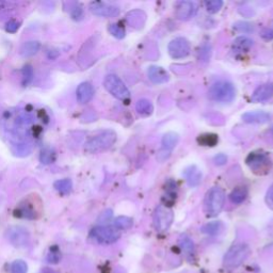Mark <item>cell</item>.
<instances>
[{"mask_svg":"<svg viewBox=\"0 0 273 273\" xmlns=\"http://www.w3.org/2000/svg\"><path fill=\"white\" fill-rule=\"evenodd\" d=\"M115 141H117V133L113 130H104L89 139L84 144V151L89 154L99 153L110 149Z\"/></svg>","mask_w":273,"mask_h":273,"instance_id":"obj_1","label":"cell"},{"mask_svg":"<svg viewBox=\"0 0 273 273\" xmlns=\"http://www.w3.org/2000/svg\"><path fill=\"white\" fill-rule=\"evenodd\" d=\"M224 202H225V193L220 187H212L206 193L204 199V211L207 217L214 218L220 214Z\"/></svg>","mask_w":273,"mask_h":273,"instance_id":"obj_2","label":"cell"},{"mask_svg":"<svg viewBox=\"0 0 273 273\" xmlns=\"http://www.w3.org/2000/svg\"><path fill=\"white\" fill-rule=\"evenodd\" d=\"M251 248L248 245L238 244L235 245L226 252L223 259V264L228 269H235L244 264L250 256Z\"/></svg>","mask_w":273,"mask_h":273,"instance_id":"obj_3","label":"cell"},{"mask_svg":"<svg viewBox=\"0 0 273 273\" xmlns=\"http://www.w3.org/2000/svg\"><path fill=\"white\" fill-rule=\"evenodd\" d=\"M246 162L253 173L256 175H266L270 171L272 162L269 155L262 150L252 151L247 157Z\"/></svg>","mask_w":273,"mask_h":273,"instance_id":"obj_4","label":"cell"},{"mask_svg":"<svg viewBox=\"0 0 273 273\" xmlns=\"http://www.w3.org/2000/svg\"><path fill=\"white\" fill-rule=\"evenodd\" d=\"M236 90L230 82L218 81L212 84L209 89V97L218 102H232L235 99Z\"/></svg>","mask_w":273,"mask_h":273,"instance_id":"obj_5","label":"cell"},{"mask_svg":"<svg viewBox=\"0 0 273 273\" xmlns=\"http://www.w3.org/2000/svg\"><path fill=\"white\" fill-rule=\"evenodd\" d=\"M90 237L101 245H110L118 241L121 233L118 228L109 225H100L94 227L90 233Z\"/></svg>","mask_w":273,"mask_h":273,"instance_id":"obj_6","label":"cell"},{"mask_svg":"<svg viewBox=\"0 0 273 273\" xmlns=\"http://www.w3.org/2000/svg\"><path fill=\"white\" fill-rule=\"evenodd\" d=\"M174 219L172 209L167 205H159L155 209L153 216L154 227L159 233H165L171 226Z\"/></svg>","mask_w":273,"mask_h":273,"instance_id":"obj_7","label":"cell"},{"mask_svg":"<svg viewBox=\"0 0 273 273\" xmlns=\"http://www.w3.org/2000/svg\"><path fill=\"white\" fill-rule=\"evenodd\" d=\"M104 86L105 89L110 93L115 99L120 100H126L129 99L130 93L129 90L127 89L125 83L122 81V79L117 75H108L106 76L104 80Z\"/></svg>","mask_w":273,"mask_h":273,"instance_id":"obj_8","label":"cell"},{"mask_svg":"<svg viewBox=\"0 0 273 273\" xmlns=\"http://www.w3.org/2000/svg\"><path fill=\"white\" fill-rule=\"evenodd\" d=\"M5 237L12 246L16 248L26 247L30 241V234L22 226H11L5 232Z\"/></svg>","mask_w":273,"mask_h":273,"instance_id":"obj_9","label":"cell"},{"mask_svg":"<svg viewBox=\"0 0 273 273\" xmlns=\"http://www.w3.org/2000/svg\"><path fill=\"white\" fill-rule=\"evenodd\" d=\"M178 141H179L178 133L173 131L167 132L166 135L162 137V140H161L162 147L159 149L158 154H157V160L160 162L166 161L170 157V155H171L172 150L177 145Z\"/></svg>","mask_w":273,"mask_h":273,"instance_id":"obj_10","label":"cell"},{"mask_svg":"<svg viewBox=\"0 0 273 273\" xmlns=\"http://www.w3.org/2000/svg\"><path fill=\"white\" fill-rule=\"evenodd\" d=\"M168 50L173 59H184L190 53L191 46L185 38H176L170 42Z\"/></svg>","mask_w":273,"mask_h":273,"instance_id":"obj_11","label":"cell"},{"mask_svg":"<svg viewBox=\"0 0 273 273\" xmlns=\"http://www.w3.org/2000/svg\"><path fill=\"white\" fill-rule=\"evenodd\" d=\"M90 11L96 16L101 17H114L120 14V8L110 3L94 1L90 3Z\"/></svg>","mask_w":273,"mask_h":273,"instance_id":"obj_12","label":"cell"},{"mask_svg":"<svg viewBox=\"0 0 273 273\" xmlns=\"http://www.w3.org/2000/svg\"><path fill=\"white\" fill-rule=\"evenodd\" d=\"M198 12V5L192 1H180L176 5L175 15L179 21H189Z\"/></svg>","mask_w":273,"mask_h":273,"instance_id":"obj_13","label":"cell"},{"mask_svg":"<svg viewBox=\"0 0 273 273\" xmlns=\"http://www.w3.org/2000/svg\"><path fill=\"white\" fill-rule=\"evenodd\" d=\"M94 88L90 82H82L78 86L76 90V96L77 100L80 104H88V102L93 99L94 96Z\"/></svg>","mask_w":273,"mask_h":273,"instance_id":"obj_14","label":"cell"},{"mask_svg":"<svg viewBox=\"0 0 273 273\" xmlns=\"http://www.w3.org/2000/svg\"><path fill=\"white\" fill-rule=\"evenodd\" d=\"M271 115L266 111H248L242 115L244 122L248 124H265L268 123Z\"/></svg>","mask_w":273,"mask_h":273,"instance_id":"obj_15","label":"cell"},{"mask_svg":"<svg viewBox=\"0 0 273 273\" xmlns=\"http://www.w3.org/2000/svg\"><path fill=\"white\" fill-rule=\"evenodd\" d=\"M148 76L149 78V80L156 84L166 83L170 79L168 72L165 69L160 68V66H155V65L149 66L148 70Z\"/></svg>","mask_w":273,"mask_h":273,"instance_id":"obj_16","label":"cell"},{"mask_svg":"<svg viewBox=\"0 0 273 273\" xmlns=\"http://www.w3.org/2000/svg\"><path fill=\"white\" fill-rule=\"evenodd\" d=\"M273 95V83H264L254 91L251 99L253 102H262Z\"/></svg>","mask_w":273,"mask_h":273,"instance_id":"obj_17","label":"cell"},{"mask_svg":"<svg viewBox=\"0 0 273 273\" xmlns=\"http://www.w3.org/2000/svg\"><path fill=\"white\" fill-rule=\"evenodd\" d=\"M128 25L135 29L143 28L145 22H147V14L141 10H133L130 11L126 16Z\"/></svg>","mask_w":273,"mask_h":273,"instance_id":"obj_18","label":"cell"},{"mask_svg":"<svg viewBox=\"0 0 273 273\" xmlns=\"http://www.w3.org/2000/svg\"><path fill=\"white\" fill-rule=\"evenodd\" d=\"M253 46V41L248 36H239L233 42V51L238 54L248 52Z\"/></svg>","mask_w":273,"mask_h":273,"instance_id":"obj_19","label":"cell"},{"mask_svg":"<svg viewBox=\"0 0 273 273\" xmlns=\"http://www.w3.org/2000/svg\"><path fill=\"white\" fill-rule=\"evenodd\" d=\"M185 176L187 178V183L190 187H197L202 180V172L197 167H190L186 170Z\"/></svg>","mask_w":273,"mask_h":273,"instance_id":"obj_20","label":"cell"},{"mask_svg":"<svg viewBox=\"0 0 273 273\" xmlns=\"http://www.w3.org/2000/svg\"><path fill=\"white\" fill-rule=\"evenodd\" d=\"M41 44L38 41L25 42L21 47L20 52L23 57H32L40 50Z\"/></svg>","mask_w":273,"mask_h":273,"instance_id":"obj_21","label":"cell"},{"mask_svg":"<svg viewBox=\"0 0 273 273\" xmlns=\"http://www.w3.org/2000/svg\"><path fill=\"white\" fill-rule=\"evenodd\" d=\"M136 110L141 117H149L154 111V106L150 102V100L147 99H142L137 101Z\"/></svg>","mask_w":273,"mask_h":273,"instance_id":"obj_22","label":"cell"},{"mask_svg":"<svg viewBox=\"0 0 273 273\" xmlns=\"http://www.w3.org/2000/svg\"><path fill=\"white\" fill-rule=\"evenodd\" d=\"M179 247L181 248V250L185 252L187 256H193L194 252H196V248H194V244L192 239L187 235H181L178 240Z\"/></svg>","mask_w":273,"mask_h":273,"instance_id":"obj_23","label":"cell"},{"mask_svg":"<svg viewBox=\"0 0 273 273\" xmlns=\"http://www.w3.org/2000/svg\"><path fill=\"white\" fill-rule=\"evenodd\" d=\"M248 197V189L246 187H237L230 192L229 199L234 204H241L246 201Z\"/></svg>","mask_w":273,"mask_h":273,"instance_id":"obj_24","label":"cell"},{"mask_svg":"<svg viewBox=\"0 0 273 273\" xmlns=\"http://www.w3.org/2000/svg\"><path fill=\"white\" fill-rule=\"evenodd\" d=\"M219 141V138L215 133H204V135L199 136L198 142L199 145L203 147H215V145Z\"/></svg>","mask_w":273,"mask_h":273,"instance_id":"obj_25","label":"cell"},{"mask_svg":"<svg viewBox=\"0 0 273 273\" xmlns=\"http://www.w3.org/2000/svg\"><path fill=\"white\" fill-rule=\"evenodd\" d=\"M53 188L61 194H69L73 189L72 180L69 178H64V179L54 181Z\"/></svg>","mask_w":273,"mask_h":273,"instance_id":"obj_26","label":"cell"},{"mask_svg":"<svg viewBox=\"0 0 273 273\" xmlns=\"http://www.w3.org/2000/svg\"><path fill=\"white\" fill-rule=\"evenodd\" d=\"M15 216L26 218V219H34L35 218V211L29 204H24L20 208L15 211Z\"/></svg>","mask_w":273,"mask_h":273,"instance_id":"obj_27","label":"cell"},{"mask_svg":"<svg viewBox=\"0 0 273 273\" xmlns=\"http://www.w3.org/2000/svg\"><path fill=\"white\" fill-rule=\"evenodd\" d=\"M222 223L221 222H209L202 227V232L207 235H217L222 230Z\"/></svg>","mask_w":273,"mask_h":273,"instance_id":"obj_28","label":"cell"},{"mask_svg":"<svg viewBox=\"0 0 273 273\" xmlns=\"http://www.w3.org/2000/svg\"><path fill=\"white\" fill-rule=\"evenodd\" d=\"M132 219L126 216H120L114 220V227L120 229H128L132 226Z\"/></svg>","mask_w":273,"mask_h":273,"instance_id":"obj_29","label":"cell"},{"mask_svg":"<svg viewBox=\"0 0 273 273\" xmlns=\"http://www.w3.org/2000/svg\"><path fill=\"white\" fill-rule=\"evenodd\" d=\"M22 74H23V84L24 86H27V84H29L32 81L33 77H34V72H33L32 66L29 64L24 66Z\"/></svg>","mask_w":273,"mask_h":273,"instance_id":"obj_30","label":"cell"},{"mask_svg":"<svg viewBox=\"0 0 273 273\" xmlns=\"http://www.w3.org/2000/svg\"><path fill=\"white\" fill-rule=\"evenodd\" d=\"M205 7L209 13L215 14L222 9L223 1H221V0H209V1L205 2Z\"/></svg>","mask_w":273,"mask_h":273,"instance_id":"obj_31","label":"cell"},{"mask_svg":"<svg viewBox=\"0 0 273 273\" xmlns=\"http://www.w3.org/2000/svg\"><path fill=\"white\" fill-rule=\"evenodd\" d=\"M28 266L22 259H17L11 265V273H27Z\"/></svg>","mask_w":273,"mask_h":273,"instance_id":"obj_32","label":"cell"},{"mask_svg":"<svg viewBox=\"0 0 273 273\" xmlns=\"http://www.w3.org/2000/svg\"><path fill=\"white\" fill-rule=\"evenodd\" d=\"M109 32L117 39L125 38V28L119 25V24H112V25L109 26Z\"/></svg>","mask_w":273,"mask_h":273,"instance_id":"obj_33","label":"cell"},{"mask_svg":"<svg viewBox=\"0 0 273 273\" xmlns=\"http://www.w3.org/2000/svg\"><path fill=\"white\" fill-rule=\"evenodd\" d=\"M41 162L44 163V165H50L52 163L54 160V153L51 149H44L41 153Z\"/></svg>","mask_w":273,"mask_h":273,"instance_id":"obj_34","label":"cell"},{"mask_svg":"<svg viewBox=\"0 0 273 273\" xmlns=\"http://www.w3.org/2000/svg\"><path fill=\"white\" fill-rule=\"evenodd\" d=\"M60 258H61V254H60V251L58 250V248L52 247L50 248V251L48 252L47 262L50 263V264H58Z\"/></svg>","mask_w":273,"mask_h":273,"instance_id":"obj_35","label":"cell"},{"mask_svg":"<svg viewBox=\"0 0 273 273\" xmlns=\"http://www.w3.org/2000/svg\"><path fill=\"white\" fill-rule=\"evenodd\" d=\"M210 56H211V47H210V45L204 44L201 47V50H199V60H201V61H203V62H207V61H209Z\"/></svg>","mask_w":273,"mask_h":273,"instance_id":"obj_36","label":"cell"},{"mask_svg":"<svg viewBox=\"0 0 273 273\" xmlns=\"http://www.w3.org/2000/svg\"><path fill=\"white\" fill-rule=\"evenodd\" d=\"M234 28L237 30V31L245 32V33L252 32L253 30H254V27H253L252 24H248V23H246V22L236 23L235 25H234Z\"/></svg>","mask_w":273,"mask_h":273,"instance_id":"obj_37","label":"cell"},{"mask_svg":"<svg viewBox=\"0 0 273 273\" xmlns=\"http://www.w3.org/2000/svg\"><path fill=\"white\" fill-rule=\"evenodd\" d=\"M71 15L73 16L74 20H80L83 13H82V8L79 4L74 3V7H73V10L71 11Z\"/></svg>","mask_w":273,"mask_h":273,"instance_id":"obj_38","label":"cell"},{"mask_svg":"<svg viewBox=\"0 0 273 273\" xmlns=\"http://www.w3.org/2000/svg\"><path fill=\"white\" fill-rule=\"evenodd\" d=\"M18 28H20V23H17L14 20L8 22L7 25H5V30L11 33H15L18 30Z\"/></svg>","mask_w":273,"mask_h":273,"instance_id":"obj_39","label":"cell"},{"mask_svg":"<svg viewBox=\"0 0 273 273\" xmlns=\"http://www.w3.org/2000/svg\"><path fill=\"white\" fill-rule=\"evenodd\" d=\"M265 199L267 205H268V207L273 210V184L270 186L268 191H267Z\"/></svg>","mask_w":273,"mask_h":273,"instance_id":"obj_40","label":"cell"},{"mask_svg":"<svg viewBox=\"0 0 273 273\" xmlns=\"http://www.w3.org/2000/svg\"><path fill=\"white\" fill-rule=\"evenodd\" d=\"M227 161V157L224 155V154H219V155H217L215 158H214V162H215V165L216 166H223V165H225Z\"/></svg>","mask_w":273,"mask_h":273,"instance_id":"obj_41","label":"cell"},{"mask_svg":"<svg viewBox=\"0 0 273 273\" xmlns=\"http://www.w3.org/2000/svg\"><path fill=\"white\" fill-rule=\"evenodd\" d=\"M262 36L267 41L272 40L273 39V30L272 29H265L264 31L262 32Z\"/></svg>","mask_w":273,"mask_h":273,"instance_id":"obj_42","label":"cell"},{"mask_svg":"<svg viewBox=\"0 0 273 273\" xmlns=\"http://www.w3.org/2000/svg\"><path fill=\"white\" fill-rule=\"evenodd\" d=\"M4 4H5V3H4L3 1H0V9H2V8L4 7Z\"/></svg>","mask_w":273,"mask_h":273,"instance_id":"obj_43","label":"cell"},{"mask_svg":"<svg viewBox=\"0 0 273 273\" xmlns=\"http://www.w3.org/2000/svg\"><path fill=\"white\" fill-rule=\"evenodd\" d=\"M42 273H54V272H52V271H48V270H45L44 272H42Z\"/></svg>","mask_w":273,"mask_h":273,"instance_id":"obj_44","label":"cell"}]
</instances>
